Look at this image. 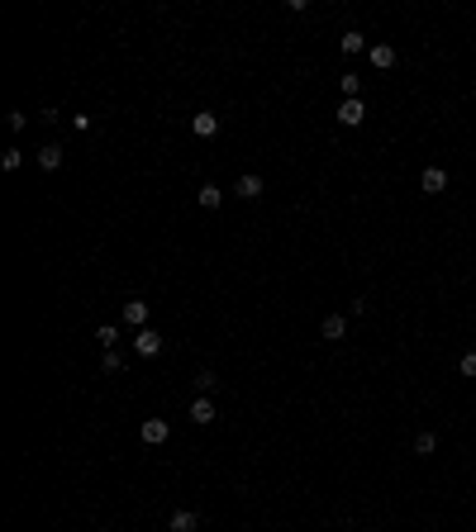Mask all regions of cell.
Listing matches in <instances>:
<instances>
[{"label": "cell", "instance_id": "obj_1", "mask_svg": "<svg viewBox=\"0 0 476 532\" xmlns=\"http://www.w3.org/2000/svg\"><path fill=\"white\" fill-rule=\"evenodd\" d=\"M162 347H167V343H162V333H158V328H139V333H134V352H139L143 361H153Z\"/></svg>", "mask_w": 476, "mask_h": 532}, {"label": "cell", "instance_id": "obj_2", "mask_svg": "<svg viewBox=\"0 0 476 532\" xmlns=\"http://www.w3.org/2000/svg\"><path fill=\"white\" fill-rule=\"evenodd\" d=\"M186 419L195 423V428H210V423L220 419V409H215V399L210 394H200V399H190V409H186Z\"/></svg>", "mask_w": 476, "mask_h": 532}, {"label": "cell", "instance_id": "obj_3", "mask_svg": "<svg viewBox=\"0 0 476 532\" xmlns=\"http://www.w3.org/2000/svg\"><path fill=\"white\" fill-rule=\"evenodd\" d=\"M190 133H195V138H220V114L215 110L190 114Z\"/></svg>", "mask_w": 476, "mask_h": 532}, {"label": "cell", "instance_id": "obj_4", "mask_svg": "<svg viewBox=\"0 0 476 532\" xmlns=\"http://www.w3.org/2000/svg\"><path fill=\"white\" fill-rule=\"evenodd\" d=\"M167 438H172V423L167 419H143V442L148 447H162Z\"/></svg>", "mask_w": 476, "mask_h": 532}, {"label": "cell", "instance_id": "obj_5", "mask_svg": "<svg viewBox=\"0 0 476 532\" xmlns=\"http://www.w3.org/2000/svg\"><path fill=\"white\" fill-rule=\"evenodd\" d=\"M148 309H153V304H143V299H129L124 309H119V318H124L129 328L139 333V328H148Z\"/></svg>", "mask_w": 476, "mask_h": 532}, {"label": "cell", "instance_id": "obj_6", "mask_svg": "<svg viewBox=\"0 0 476 532\" xmlns=\"http://www.w3.org/2000/svg\"><path fill=\"white\" fill-rule=\"evenodd\" d=\"M333 114H338V124H343V128H357L367 119V105H362V100H343Z\"/></svg>", "mask_w": 476, "mask_h": 532}, {"label": "cell", "instance_id": "obj_7", "mask_svg": "<svg viewBox=\"0 0 476 532\" xmlns=\"http://www.w3.org/2000/svg\"><path fill=\"white\" fill-rule=\"evenodd\" d=\"M319 333H324V343H343V338H348V318H343V314H324Z\"/></svg>", "mask_w": 476, "mask_h": 532}, {"label": "cell", "instance_id": "obj_8", "mask_svg": "<svg viewBox=\"0 0 476 532\" xmlns=\"http://www.w3.org/2000/svg\"><path fill=\"white\" fill-rule=\"evenodd\" d=\"M262 190H267V186H262V176H253V172H243V176L234 181V195H238V200H257Z\"/></svg>", "mask_w": 476, "mask_h": 532}, {"label": "cell", "instance_id": "obj_9", "mask_svg": "<svg viewBox=\"0 0 476 532\" xmlns=\"http://www.w3.org/2000/svg\"><path fill=\"white\" fill-rule=\"evenodd\" d=\"M419 190H424V195H443L448 190V172L443 167H428V172L419 176Z\"/></svg>", "mask_w": 476, "mask_h": 532}, {"label": "cell", "instance_id": "obj_10", "mask_svg": "<svg viewBox=\"0 0 476 532\" xmlns=\"http://www.w3.org/2000/svg\"><path fill=\"white\" fill-rule=\"evenodd\" d=\"M200 528V514L195 509H176L172 518H167V532H195Z\"/></svg>", "mask_w": 476, "mask_h": 532}, {"label": "cell", "instance_id": "obj_11", "mask_svg": "<svg viewBox=\"0 0 476 532\" xmlns=\"http://www.w3.org/2000/svg\"><path fill=\"white\" fill-rule=\"evenodd\" d=\"M63 157H67L63 143H43V148H38V167H43V172H58V167H63Z\"/></svg>", "mask_w": 476, "mask_h": 532}, {"label": "cell", "instance_id": "obj_12", "mask_svg": "<svg viewBox=\"0 0 476 532\" xmlns=\"http://www.w3.org/2000/svg\"><path fill=\"white\" fill-rule=\"evenodd\" d=\"M367 52H372V67H377V72H391V67H396V48L391 43H372Z\"/></svg>", "mask_w": 476, "mask_h": 532}, {"label": "cell", "instance_id": "obj_13", "mask_svg": "<svg viewBox=\"0 0 476 532\" xmlns=\"http://www.w3.org/2000/svg\"><path fill=\"white\" fill-rule=\"evenodd\" d=\"M338 48H343L348 57H357V52H367V48H372V43H367V33H362V29H348V33H343V38H338Z\"/></svg>", "mask_w": 476, "mask_h": 532}, {"label": "cell", "instance_id": "obj_14", "mask_svg": "<svg viewBox=\"0 0 476 532\" xmlns=\"http://www.w3.org/2000/svg\"><path fill=\"white\" fill-rule=\"evenodd\" d=\"M338 91H343V100H362V77H357V72H343V77H338Z\"/></svg>", "mask_w": 476, "mask_h": 532}, {"label": "cell", "instance_id": "obj_15", "mask_svg": "<svg viewBox=\"0 0 476 532\" xmlns=\"http://www.w3.org/2000/svg\"><path fill=\"white\" fill-rule=\"evenodd\" d=\"M195 200H200V209H220V200H224V190L215 186V181H205V186L195 190Z\"/></svg>", "mask_w": 476, "mask_h": 532}, {"label": "cell", "instance_id": "obj_16", "mask_svg": "<svg viewBox=\"0 0 476 532\" xmlns=\"http://www.w3.org/2000/svg\"><path fill=\"white\" fill-rule=\"evenodd\" d=\"M95 343H100L105 352H110V347L119 343V328H114V323H100V328H95Z\"/></svg>", "mask_w": 476, "mask_h": 532}, {"label": "cell", "instance_id": "obj_17", "mask_svg": "<svg viewBox=\"0 0 476 532\" xmlns=\"http://www.w3.org/2000/svg\"><path fill=\"white\" fill-rule=\"evenodd\" d=\"M0 167H5V172H19V167H24V153H19V148H5V153H0Z\"/></svg>", "mask_w": 476, "mask_h": 532}, {"label": "cell", "instance_id": "obj_18", "mask_svg": "<svg viewBox=\"0 0 476 532\" xmlns=\"http://www.w3.org/2000/svg\"><path fill=\"white\" fill-rule=\"evenodd\" d=\"M215 385H220V376H215L210 366H205V371H195V390H200V394H210Z\"/></svg>", "mask_w": 476, "mask_h": 532}, {"label": "cell", "instance_id": "obj_19", "mask_svg": "<svg viewBox=\"0 0 476 532\" xmlns=\"http://www.w3.org/2000/svg\"><path fill=\"white\" fill-rule=\"evenodd\" d=\"M100 366H105V371L114 376V371H124V357H119V352L110 347V352H100Z\"/></svg>", "mask_w": 476, "mask_h": 532}, {"label": "cell", "instance_id": "obj_20", "mask_svg": "<svg viewBox=\"0 0 476 532\" xmlns=\"http://www.w3.org/2000/svg\"><path fill=\"white\" fill-rule=\"evenodd\" d=\"M433 447H438L433 433H419V438H414V452H419V456H433Z\"/></svg>", "mask_w": 476, "mask_h": 532}, {"label": "cell", "instance_id": "obj_21", "mask_svg": "<svg viewBox=\"0 0 476 532\" xmlns=\"http://www.w3.org/2000/svg\"><path fill=\"white\" fill-rule=\"evenodd\" d=\"M458 371H462V376H467V380H476V352H462Z\"/></svg>", "mask_w": 476, "mask_h": 532}]
</instances>
